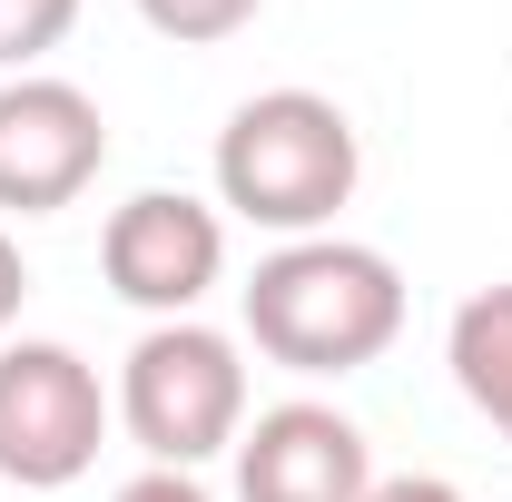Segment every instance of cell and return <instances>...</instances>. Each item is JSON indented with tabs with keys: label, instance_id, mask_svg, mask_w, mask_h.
Wrapping results in <instances>:
<instances>
[{
	"label": "cell",
	"instance_id": "cell-9",
	"mask_svg": "<svg viewBox=\"0 0 512 502\" xmlns=\"http://www.w3.org/2000/svg\"><path fill=\"white\" fill-rule=\"evenodd\" d=\"M69 30H79V0H0V79L40 69Z\"/></svg>",
	"mask_w": 512,
	"mask_h": 502
},
{
	"label": "cell",
	"instance_id": "cell-2",
	"mask_svg": "<svg viewBox=\"0 0 512 502\" xmlns=\"http://www.w3.org/2000/svg\"><path fill=\"white\" fill-rule=\"evenodd\" d=\"M365 178V138L325 89H256L217 128V207L266 237H335V207Z\"/></svg>",
	"mask_w": 512,
	"mask_h": 502
},
{
	"label": "cell",
	"instance_id": "cell-1",
	"mask_svg": "<svg viewBox=\"0 0 512 502\" xmlns=\"http://www.w3.org/2000/svg\"><path fill=\"white\" fill-rule=\"evenodd\" d=\"M404 335V266L355 237H286L247 276V345L286 375H365Z\"/></svg>",
	"mask_w": 512,
	"mask_h": 502
},
{
	"label": "cell",
	"instance_id": "cell-12",
	"mask_svg": "<svg viewBox=\"0 0 512 502\" xmlns=\"http://www.w3.org/2000/svg\"><path fill=\"white\" fill-rule=\"evenodd\" d=\"M20 296H30V256H20V237L0 227V335L20 325Z\"/></svg>",
	"mask_w": 512,
	"mask_h": 502
},
{
	"label": "cell",
	"instance_id": "cell-6",
	"mask_svg": "<svg viewBox=\"0 0 512 502\" xmlns=\"http://www.w3.org/2000/svg\"><path fill=\"white\" fill-rule=\"evenodd\" d=\"M99 276H109V296L138 315H197V296L227 276V217L188 188H138L109 207V227H99Z\"/></svg>",
	"mask_w": 512,
	"mask_h": 502
},
{
	"label": "cell",
	"instance_id": "cell-10",
	"mask_svg": "<svg viewBox=\"0 0 512 502\" xmlns=\"http://www.w3.org/2000/svg\"><path fill=\"white\" fill-rule=\"evenodd\" d=\"M266 0H138V20L158 30V40H178V50H217V40H237Z\"/></svg>",
	"mask_w": 512,
	"mask_h": 502
},
{
	"label": "cell",
	"instance_id": "cell-5",
	"mask_svg": "<svg viewBox=\"0 0 512 502\" xmlns=\"http://www.w3.org/2000/svg\"><path fill=\"white\" fill-rule=\"evenodd\" d=\"M109 168V119L60 69L0 79V217H60Z\"/></svg>",
	"mask_w": 512,
	"mask_h": 502
},
{
	"label": "cell",
	"instance_id": "cell-3",
	"mask_svg": "<svg viewBox=\"0 0 512 502\" xmlns=\"http://www.w3.org/2000/svg\"><path fill=\"white\" fill-rule=\"evenodd\" d=\"M119 424L148 463H178V473L237 453V434H247V355H237V335H217L197 315L148 325L119 355Z\"/></svg>",
	"mask_w": 512,
	"mask_h": 502
},
{
	"label": "cell",
	"instance_id": "cell-4",
	"mask_svg": "<svg viewBox=\"0 0 512 502\" xmlns=\"http://www.w3.org/2000/svg\"><path fill=\"white\" fill-rule=\"evenodd\" d=\"M119 394L99 384V365L60 345V335H0V483L20 493H69L99 443H109Z\"/></svg>",
	"mask_w": 512,
	"mask_h": 502
},
{
	"label": "cell",
	"instance_id": "cell-13",
	"mask_svg": "<svg viewBox=\"0 0 512 502\" xmlns=\"http://www.w3.org/2000/svg\"><path fill=\"white\" fill-rule=\"evenodd\" d=\"M365 502H463V483H444V473H394V483H375Z\"/></svg>",
	"mask_w": 512,
	"mask_h": 502
},
{
	"label": "cell",
	"instance_id": "cell-7",
	"mask_svg": "<svg viewBox=\"0 0 512 502\" xmlns=\"http://www.w3.org/2000/svg\"><path fill=\"white\" fill-rule=\"evenodd\" d=\"M375 493V453L355 434V414H335L316 394L266 404L237 434V502H365Z\"/></svg>",
	"mask_w": 512,
	"mask_h": 502
},
{
	"label": "cell",
	"instance_id": "cell-11",
	"mask_svg": "<svg viewBox=\"0 0 512 502\" xmlns=\"http://www.w3.org/2000/svg\"><path fill=\"white\" fill-rule=\"evenodd\" d=\"M109 502H217V493H207L197 473H178V463H148V473H128Z\"/></svg>",
	"mask_w": 512,
	"mask_h": 502
},
{
	"label": "cell",
	"instance_id": "cell-8",
	"mask_svg": "<svg viewBox=\"0 0 512 502\" xmlns=\"http://www.w3.org/2000/svg\"><path fill=\"white\" fill-rule=\"evenodd\" d=\"M444 365H453V384H463V404L512 443V276L503 286H473V296L453 306Z\"/></svg>",
	"mask_w": 512,
	"mask_h": 502
}]
</instances>
